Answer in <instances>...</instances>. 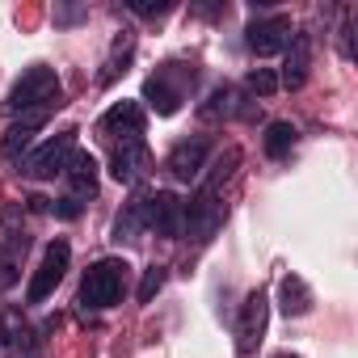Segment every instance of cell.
<instances>
[{"label": "cell", "instance_id": "obj_3", "mask_svg": "<svg viewBox=\"0 0 358 358\" xmlns=\"http://www.w3.org/2000/svg\"><path fill=\"white\" fill-rule=\"evenodd\" d=\"M55 101H59V76H55L51 68L34 64V68H26L22 80L9 89L5 110H9V114H34V110H51Z\"/></svg>", "mask_w": 358, "mask_h": 358}, {"label": "cell", "instance_id": "obj_24", "mask_svg": "<svg viewBox=\"0 0 358 358\" xmlns=\"http://www.w3.org/2000/svg\"><path fill=\"white\" fill-rule=\"evenodd\" d=\"M51 211H55L59 220H80V199H76V194H68V199H55V203H51Z\"/></svg>", "mask_w": 358, "mask_h": 358}, {"label": "cell", "instance_id": "obj_2", "mask_svg": "<svg viewBox=\"0 0 358 358\" xmlns=\"http://www.w3.org/2000/svg\"><path fill=\"white\" fill-rule=\"evenodd\" d=\"M127 274H131V266L122 262V257H101V262H93L89 270H85V278H80V303L85 308H114L118 299H122V291H127Z\"/></svg>", "mask_w": 358, "mask_h": 358}, {"label": "cell", "instance_id": "obj_9", "mask_svg": "<svg viewBox=\"0 0 358 358\" xmlns=\"http://www.w3.org/2000/svg\"><path fill=\"white\" fill-rule=\"evenodd\" d=\"M148 164H152L148 143H143V139H131V143L114 148V156H110V177H114L118 186H135L139 177L148 173Z\"/></svg>", "mask_w": 358, "mask_h": 358}, {"label": "cell", "instance_id": "obj_21", "mask_svg": "<svg viewBox=\"0 0 358 358\" xmlns=\"http://www.w3.org/2000/svg\"><path fill=\"white\" fill-rule=\"evenodd\" d=\"M249 89H253L257 97H270V93H278V76H274L270 68H253V72H249Z\"/></svg>", "mask_w": 358, "mask_h": 358}, {"label": "cell", "instance_id": "obj_18", "mask_svg": "<svg viewBox=\"0 0 358 358\" xmlns=\"http://www.w3.org/2000/svg\"><path fill=\"white\" fill-rule=\"evenodd\" d=\"M278 308H282V316H303L312 308V291L299 274H287L278 282Z\"/></svg>", "mask_w": 358, "mask_h": 358}, {"label": "cell", "instance_id": "obj_4", "mask_svg": "<svg viewBox=\"0 0 358 358\" xmlns=\"http://www.w3.org/2000/svg\"><path fill=\"white\" fill-rule=\"evenodd\" d=\"M72 148H76V131H59V135H51L43 148H34V152L22 156V173H26V177H38V182H43V177H55V173H64Z\"/></svg>", "mask_w": 358, "mask_h": 358}, {"label": "cell", "instance_id": "obj_20", "mask_svg": "<svg viewBox=\"0 0 358 358\" xmlns=\"http://www.w3.org/2000/svg\"><path fill=\"white\" fill-rule=\"evenodd\" d=\"M295 139H299V131L291 127V122H270L266 127V139H262V148H266V156H287L291 148H295Z\"/></svg>", "mask_w": 358, "mask_h": 358}, {"label": "cell", "instance_id": "obj_27", "mask_svg": "<svg viewBox=\"0 0 358 358\" xmlns=\"http://www.w3.org/2000/svg\"><path fill=\"white\" fill-rule=\"evenodd\" d=\"M274 358H299V354H274Z\"/></svg>", "mask_w": 358, "mask_h": 358}, {"label": "cell", "instance_id": "obj_15", "mask_svg": "<svg viewBox=\"0 0 358 358\" xmlns=\"http://www.w3.org/2000/svg\"><path fill=\"white\" fill-rule=\"evenodd\" d=\"M64 173H68V182H72L76 199L97 190V160H93V152H80V148H72V156H68Z\"/></svg>", "mask_w": 358, "mask_h": 358}, {"label": "cell", "instance_id": "obj_1", "mask_svg": "<svg viewBox=\"0 0 358 358\" xmlns=\"http://www.w3.org/2000/svg\"><path fill=\"white\" fill-rule=\"evenodd\" d=\"M224 177H228V169L220 164L207 182H203V190L186 203V220H182V232L190 236V241H199V245H207L211 236H215V228L224 224V203H220V186H224Z\"/></svg>", "mask_w": 358, "mask_h": 358}, {"label": "cell", "instance_id": "obj_7", "mask_svg": "<svg viewBox=\"0 0 358 358\" xmlns=\"http://www.w3.org/2000/svg\"><path fill=\"white\" fill-rule=\"evenodd\" d=\"M143 207H148V228L156 232V236H182V220H186V203L177 199L173 190H156L152 199H143Z\"/></svg>", "mask_w": 358, "mask_h": 358}, {"label": "cell", "instance_id": "obj_25", "mask_svg": "<svg viewBox=\"0 0 358 358\" xmlns=\"http://www.w3.org/2000/svg\"><path fill=\"white\" fill-rule=\"evenodd\" d=\"M131 13H139V17H156V13H169V5H148V0H131Z\"/></svg>", "mask_w": 358, "mask_h": 358}, {"label": "cell", "instance_id": "obj_6", "mask_svg": "<svg viewBox=\"0 0 358 358\" xmlns=\"http://www.w3.org/2000/svg\"><path fill=\"white\" fill-rule=\"evenodd\" d=\"M266 320H270V299L262 291H253L245 303H241V320H236V350L249 358L257 350V341L266 337Z\"/></svg>", "mask_w": 358, "mask_h": 358}, {"label": "cell", "instance_id": "obj_14", "mask_svg": "<svg viewBox=\"0 0 358 358\" xmlns=\"http://www.w3.org/2000/svg\"><path fill=\"white\" fill-rule=\"evenodd\" d=\"M308 64H312V43H308V34H295L278 85H282V89H303V80H308Z\"/></svg>", "mask_w": 358, "mask_h": 358}, {"label": "cell", "instance_id": "obj_19", "mask_svg": "<svg viewBox=\"0 0 358 358\" xmlns=\"http://www.w3.org/2000/svg\"><path fill=\"white\" fill-rule=\"evenodd\" d=\"M143 228H148V207H143V199H135V203H127L122 215L114 220V241H139Z\"/></svg>", "mask_w": 358, "mask_h": 358}, {"label": "cell", "instance_id": "obj_11", "mask_svg": "<svg viewBox=\"0 0 358 358\" xmlns=\"http://www.w3.org/2000/svg\"><path fill=\"white\" fill-rule=\"evenodd\" d=\"M207 156H211L207 139H182L169 152V173L177 177V182H194V177L203 173V164H207Z\"/></svg>", "mask_w": 358, "mask_h": 358}, {"label": "cell", "instance_id": "obj_16", "mask_svg": "<svg viewBox=\"0 0 358 358\" xmlns=\"http://www.w3.org/2000/svg\"><path fill=\"white\" fill-rule=\"evenodd\" d=\"M26 249H30V241H26L22 232H9V236H5V245H0V291H9V287L17 282Z\"/></svg>", "mask_w": 358, "mask_h": 358}, {"label": "cell", "instance_id": "obj_22", "mask_svg": "<svg viewBox=\"0 0 358 358\" xmlns=\"http://www.w3.org/2000/svg\"><path fill=\"white\" fill-rule=\"evenodd\" d=\"M160 287H164V270H160V266L143 270V282H139V303H152Z\"/></svg>", "mask_w": 358, "mask_h": 358}, {"label": "cell", "instance_id": "obj_12", "mask_svg": "<svg viewBox=\"0 0 358 358\" xmlns=\"http://www.w3.org/2000/svg\"><path fill=\"white\" fill-rule=\"evenodd\" d=\"M143 101H148L156 114H177V110H182V101H186V89L173 85L169 72H156V76H148V85H143Z\"/></svg>", "mask_w": 358, "mask_h": 358}, {"label": "cell", "instance_id": "obj_13", "mask_svg": "<svg viewBox=\"0 0 358 358\" xmlns=\"http://www.w3.org/2000/svg\"><path fill=\"white\" fill-rule=\"evenodd\" d=\"M47 122V110H34V114H22V122L17 127H9L5 131V139H0V152H5L9 160H22L26 152H30V143H34V131Z\"/></svg>", "mask_w": 358, "mask_h": 358}, {"label": "cell", "instance_id": "obj_26", "mask_svg": "<svg viewBox=\"0 0 358 358\" xmlns=\"http://www.w3.org/2000/svg\"><path fill=\"white\" fill-rule=\"evenodd\" d=\"M30 211H38V215H47V211H51V199H38V194H34V199H30Z\"/></svg>", "mask_w": 358, "mask_h": 358}, {"label": "cell", "instance_id": "obj_5", "mask_svg": "<svg viewBox=\"0 0 358 358\" xmlns=\"http://www.w3.org/2000/svg\"><path fill=\"white\" fill-rule=\"evenodd\" d=\"M68 262H72V245H68V241H51L47 253H43V266L34 270V278H30V287H26V299H30V303H43V299L64 282Z\"/></svg>", "mask_w": 358, "mask_h": 358}, {"label": "cell", "instance_id": "obj_10", "mask_svg": "<svg viewBox=\"0 0 358 358\" xmlns=\"http://www.w3.org/2000/svg\"><path fill=\"white\" fill-rule=\"evenodd\" d=\"M245 43H249L253 55H278L291 43V22L287 17H262L245 30Z\"/></svg>", "mask_w": 358, "mask_h": 358}, {"label": "cell", "instance_id": "obj_8", "mask_svg": "<svg viewBox=\"0 0 358 358\" xmlns=\"http://www.w3.org/2000/svg\"><path fill=\"white\" fill-rule=\"evenodd\" d=\"M97 131H101L106 139H122V143L139 139V135H143V106H139V101H114V106L101 114Z\"/></svg>", "mask_w": 358, "mask_h": 358}, {"label": "cell", "instance_id": "obj_23", "mask_svg": "<svg viewBox=\"0 0 358 358\" xmlns=\"http://www.w3.org/2000/svg\"><path fill=\"white\" fill-rule=\"evenodd\" d=\"M220 114H232V89H215L211 101L203 106V118H220Z\"/></svg>", "mask_w": 358, "mask_h": 358}, {"label": "cell", "instance_id": "obj_17", "mask_svg": "<svg viewBox=\"0 0 358 358\" xmlns=\"http://www.w3.org/2000/svg\"><path fill=\"white\" fill-rule=\"evenodd\" d=\"M34 337V329L26 324L22 308H0V345L5 350H26Z\"/></svg>", "mask_w": 358, "mask_h": 358}]
</instances>
